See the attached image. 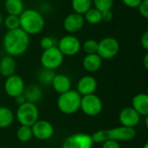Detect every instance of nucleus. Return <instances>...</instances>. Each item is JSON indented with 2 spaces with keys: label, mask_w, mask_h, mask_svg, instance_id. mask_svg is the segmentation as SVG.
Returning <instances> with one entry per match:
<instances>
[{
  "label": "nucleus",
  "mask_w": 148,
  "mask_h": 148,
  "mask_svg": "<svg viewBox=\"0 0 148 148\" xmlns=\"http://www.w3.org/2000/svg\"><path fill=\"white\" fill-rule=\"evenodd\" d=\"M3 48L8 56L12 57L23 55L30 44V37L20 28L7 30L3 37Z\"/></svg>",
  "instance_id": "1"
},
{
  "label": "nucleus",
  "mask_w": 148,
  "mask_h": 148,
  "mask_svg": "<svg viewBox=\"0 0 148 148\" xmlns=\"http://www.w3.org/2000/svg\"><path fill=\"white\" fill-rule=\"evenodd\" d=\"M20 29L29 36L41 33L45 27L43 15L37 10L26 9L19 16Z\"/></svg>",
  "instance_id": "2"
},
{
  "label": "nucleus",
  "mask_w": 148,
  "mask_h": 148,
  "mask_svg": "<svg viewBox=\"0 0 148 148\" xmlns=\"http://www.w3.org/2000/svg\"><path fill=\"white\" fill-rule=\"evenodd\" d=\"M135 128L126 127H116L111 129L99 130L91 135L94 143L100 144L106 140H116V141H130L136 136Z\"/></svg>",
  "instance_id": "3"
},
{
  "label": "nucleus",
  "mask_w": 148,
  "mask_h": 148,
  "mask_svg": "<svg viewBox=\"0 0 148 148\" xmlns=\"http://www.w3.org/2000/svg\"><path fill=\"white\" fill-rule=\"evenodd\" d=\"M81 99L82 96L76 90L70 89L59 95L57 98V108L64 114H74L80 110Z\"/></svg>",
  "instance_id": "4"
},
{
  "label": "nucleus",
  "mask_w": 148,
  "mask_h": 148,
  "mask_svg": "<svg viewBox=\"0 0 148 148\" xmlns=\"http://www.w3.org/2000/svg\"><path fill=\"white\" fill-rule=\"evenodd\" d=\"M15 118L20 125L31 127L39 120L38 108L36 104L26 101L17 107Z\"/></svg>",
  "instance_id": "5"
},
{
  "label": "nucleus",
  "mask_w": 148,
  "mask_h": 148,
  "mask_svg": "<svg viewBox=\"0 0 148 148\" xmlns=\"http://www.w3.org/2000/svg\"><path fill=\"white\" fill-rule=\"evenodd\" d=\"M63 61L64 56L59 50L57 46L43 50L40 57V62L42 68L53 71L60 68L63 63Z\"/></svg>",
  "instance_id": "6"
},
{
  "label": "nucleus",
  "mask_w": 148,
  "mask_h": 148,
  "mask_svg": "<svg viewBox=\"0 0 148 148\" xmlns=\"http://www.w3.org/2000/svg\"><path fill=\"white\" fill-rule=\"evenodd\" d=\"M80 109L82 113L89 117H95L99 115L103 109V103L101 99L95 95H88L82 96Z\"/></svg>",
  "instance_id": "7"
},
{
  "label": "nucleus",
  "mask_w": 148,
  "mask_h": 148,
  "mask_svg": "<svg viewBox=\"0 0 148 148\" xmlns=\"http://www.w3.org/2000/svg\"><path fill=\"white\" fill-rule=\"evenodd\" d=\"M120 51V43L117 39L112 36H106L98 42L97 55L102 60L114 58Z\"/></svg>",
  "instance_id": "8"
},
{
  "label": "nucleus",
  "mask_w": 148,
  "mask_h": 148,
  "mask_svg": "<svg viewBox=\"0 0 148 148\" xmlns=\"http://www.w3.org/2000/svg\"><path fill=\"white\" fill-rule=\"evenodd\" d=\"M56 46L64 56H74L82 49L80 39L72 34L65 35L60 38Z\"/></svg>",
  "instance_id": "9"
},
{
  "label": "nucleus",
  "mask_w": 148,
  "mask_h": 148,
  "mask_svg": "<svg viewBox=\"0 0 148 148\" xmlns=\"http://www.w3.org/2000/svg\"><path fill=\"white\" fill-rule=\"evenodd\" d=\"M94 144L90 134L76 133L68 136L63 140L62 148H93Z\"/></svg>",
  "instance_id": "10"
},
{
  "label": "nucleus",
  "mask_w": 148,
  "mask_h": 148,
  "mask_svg": "<svg viewBox=\"0 0 148 148\" xmlns=\"http://www.w3.org/2000/svg\"><path fill=\"white\" fill-rule=\"evenodd\" d=\"M30 127L33 137L38 140H48L51 139L55 134L53 125L46 120H38Z\"/></svg>",
  "instance_id": "11"
},
{
  "label": "nucleus",
  "mask_w": 148,
  "mask_h": 148,
  "mask_svg": "<svg viewBox=\"0 0 148 148\" xmlns=\"http://www.w3.org/2000/svg\"><path fill=\"white\" fill-rule=\"evenodd\" d=\"M3 88L4 92L8 96L11 98H16V96L23 94L25 84L23 79L20 75L14 74L6 78Z\"/></svg>",
  "instance_id": "12"
},
{
  "label": "nucleus",
  "mask_w": 148,
  "mask_h": 148,
  "mask_svg": "<svg viewBox=\"0 0 148 148\" xmlns=\"http://www.w3.org/2000/svg\"><path fill=\"white\" fill-rule=\"evenodd\" d=\"M85 23L86 22L82 15L73 12L65 16L62 22V26L65 31L73 35L82 29Z\"/></svg>",
  "instance_id": "13"
},
{
  "label": "nucleus",
  "mask_w": 148,
  "mask_h": 148,
  "mask_svg": "<svg viewBox=\"0 0 148 148\" xmlns=\"http://www.w3.org/2000/svg\"><path fill=\"white\" fill-rule=\"evenodd\" d=\"M140 117L141 116L132 107H127L120 112L119 121L122 127L134 128L140 123Z\"/></svg>",
  "instance_id": "14"
},
{
  "label": "nucleus",
  "mask_w": 148,
  "mask_h": 148,
  "mask_svg": "<svg viewBox=\"0 0 148 148\" xmlns=\"http://www.w3.org/2000/svg\"><path fill=\"white\" fill-rule=\"evenodd\" d=\"M97 81L90 75H84L81 77L76 85V91L81 95V96L94 94L97 89Z\"/></svg>",
  "instance_id": "15"
},
{
  "label": "nucleus",
  "mask_w": 148,
  "mask_h": 148,
  "mask_svg": "<svg viewBox=\"0 0 148 148\" xmlns=\"http://www.w3.org/2000/svg\"><path fill=\"white\" fill-rule=\"evenodd\" d=\"M51 86L56 93L61 95L71 89V80L64 74H56Z\"/></svg>",
  "instance_id": "16"
},
{
  "label": "nucleus",
  "mask_w": 148,
  "mask_h": 148,
  "mask_svg": "<svg viewBox=\"0 0 148 148\" xmlns=\"http://www.w3.org/2000/svg\"><path fill=\"white\" fill-rule=\"evenodd\" d=\"M132 108L140 115L148 116V95L145 93H140L132 99Z\"/></svg>",
  "instance_id": "17"
},
{
  "label": "nucleus",
  "mask_w": 148,
  "mask_h": 148,
  "mask_svg": "<svg viewBox=\"0 0 148 148\" xmlns=\"http://www.w3.org/2000/svg\"><path fill=\"white\" fill-rule=\"evenodd\" d=\"M102 65V59L95 54L86 55L82 60V67L88 73L97 72Z\"/></svg>",
  "instance_id": "18"
},
{
  "label": "nucleus",
  "mask_w": 148,
  "mask_h": 148,
  "mask_svg": "<svg viewBox=\"0 0 148 148\" xmlns=\"http://www.w3.org/2000/svg\"><path fill=\"white\" fill-rule=\"evenodd\" d=\"M16 69V62L14 57L4 56L0 59V75L7 78L15 74Z\"/></svg>",
  "instance_id": "19"
},
{
  "label": "nucleus",
  "mask_w": 148,
  "mask_h": 148,
  "mask_svg": "<svg viewBox=\"0 0 148 148\" xmlns=\"http://www.w3.org/2000/svg\"><path fill=\"white\" fill-rule=\"evenodd\" d=\"M23 95L26 101L36 104V102H39L41 101L42 97V90L37 85H30L28 88H24Z\"/></svg>",
  "instance_id": "20"
},
{
  "label": "nucleus",
  "mask_w": 148,
  "mask_h": 148,
  "mask_svg": "<svg viewBox=\"0 0 148 148\" xmlns=\"http://www.w3.org/2000/svg\"><path fill=\"white\" fill-rule=\"evenodd\" d=\"M4 10L8 15L20 16L21 13L25 10L23 0H5Z\"/></svg>",
  "instance_id": "21"
},
{
  "label": "nucleus",
  "mask_w": 148,
  "mask_h": 148,
  "mask_svg": "<svg viewBox=\"0 0 148 148\" xmlns=\"http://www.w3.org/2000/svg\"><path fill=\"white\" fill-rule=\"evenodd\" d=\"M15 121V114L7 107H0V128L10 127Z\"/></svg>",
  "instance_id": "22"
},
{
  "label": "nucleus",
  "mask_w": 148,
  "mask_h": 148,
  "mask_svg": "<svg viewBox=\"0 0 148 148\" xmlns=\"http://www.w3.org/2000/svg\"><path fill=\"white\" fill-rule=\"evenodd\" d=\"M71 7L75 13L83 16L93 7V0H71Z\"/></svg>",
  "instance_id": "23"
},
{
  "label": "nucleus",
  "mask_w": 148,
  "mask_h": 148,
  "mask_svg": "<svg viewBox=\"0 0 148 148\" xmlns=\"http://www.w3.org/2000/svg\"><path fill=\"white\" fill-rule=\"evenodd\" d=\"M85 22L91 25H96L102 22L101 20V12L97 9L92 7L83 15Z\"/></svg>",
  "instance_id": "24"
},
{
  "label": "nucleus",
  "mask_w": 148,
  "mask_h": 148,
  "mask_svg": "<svg viewBox=\"0 0 148 148\" xmlns=\"http://www.w3.org/2000/svg\"><path fill=\"white\" fill-rule=\"evenodd\" d=\"M16 134L17 140L23 143H26L29 141L33 137L31 127H27V126H22V125H20V127L17 128Z\"/></svg>",
  "instance_id": "25"
},
{
  "label": "nucleus",
  "mask_w": 148,
  "mask_h": 148,
  "mask_svg": "<svg viewBox=\"0 0 148 148\" xmlns=\"http://www.w3.org/2000/svg\"><path fill=\"white\" fill-rule=\"evenodd\" d=\"M55 75L56 74L53 70L42 68L37 74V79L40 82V83H42V85L49 86L51 85V82Z\"/></svg>",
  "instance_id": "26"
},
{
  "label": "nucleus",
  "mask_w": 148,
  "mask_h": 148,
  "mask_svg": "<svg viewBox=\"0 0 148 148\" xmlns=\"http://www.w3.org/2000/svg\"><path fill=\"white\" fill-rule=\"evenodd\" d=\"M3 23L7 30H12L20 28V21L19 16L15 15H7L5 18H3Z\"/></svg>",
  "instance_id": "27"
},
{
  "label": "nucleus",
  "mask_w": 148,
  "mask_h": 148,
  "mask_svg": "<svg viewBox=\"0 0 148 148\" xmlns=\"http://www.w3.org/2000/svg\"><path fill=\"white\" fill-rule=\"evenodd\" d=\"M114 0H93V7L101 12L111 10L114 7Z\"/></svg>",
  "instance_id": "28"
},
{
  "label": "nucleus",
  "mask_w": 148,
  "mask_h": 148,
  "mask_svg": "<svg viewBox=\"0 0 148 148\" xmlns=\"http://www.w3.org/2000/svg\"><path fill=\"white\" fill-rule=\"evenodd\" d=\"M97 49L98 41L95 39H88L82 44V49L86 53V55L97 53Z\"/></svg>",
  "instance_id": "29"
},
{
  "label": "nucleus",
  "mask_w": 148,
  "mask_h": 148,
  "mask_svg": "<svg viewBox=\"0 0 148 148\" xmlns=\"http://www.w3.org/2000/svg\"><path fill=\"white\" fill-rule=\"evenodd\" d=\"M56 45H57V42L53 36H43L40 40V47L42 48V50L50 49V48L55 47Z\"/></svg>",
  "instance_id": "30"
},
{
  "label": "nucleus",
  "mask_w": 148,
  "mask_h": 148,
  "mask_svg": "<svg viewBox=\"0 0 148 148\" xmlns=\"http://www.w3.org/2000/svg\"><path fill=\"white\" fill-rule=\"evenodd\" d=\"M137 9L139 10V12L141 16L146 19L148 18V0H143Z\"/></svg>",
  "instance_id": "31"
},
{
  "label": "nucleus",
  "mask_w": 148,
  "mask_h": 148,
  "mask_svg": "<svg viewBox=\"0 0 148 148\" xmlns=\"http://www.w3.org/2000/svg\"><path fill=\"white\" fill-rule=\"evenodd\" d=\"M122 3L130 9H137L143 0H121Z\"/></svg>",
  "instance_id": "32"
},
{
  "label": "nucleus",
  "mask_w": 148,
  "mask_h": 148,
  "mask_svg": "<svg viewBox=\"0 0 148 148\" xmlns=\"http://www.w3.org/2000/svg\"><path fill=\"white\" fill-rule=\"evenodd\" d=\"M102 144V148H121V145L116 140H106Z\"/></svg>",
  "instance_id": "33"
},
{
  "label": "nucleus",
  "mask_w": 148,
  "mask_h": 148,
  "mask_svg": "<svg viewBox=\"0 0 148 148\" xmlns=\"http://www.w3.org/2000/svg\"><path fill=\"white\" fill-rule=\"evenodd\" d=\"M113 18H114V13H113L112 10L101 12V20H102V22L108 23V22L112 21Z\"/></svg>",
  "instance_id": "34"
},
{
  "label": "nucleus",
  "mask_w": 148,
  "mask_h": 148,
  "mask_svg": "<svg viewBox=\"0 0 148 148\" xmlns=\"http://www.w3.org/2000/svg\"><path fill=\"white\" fill-rule=\"evenodd\" d=\"M140 44L144 49L148 50V31H145L140 37Z\"/></svg>",
  "instance_id": "35"
},
{
  "label": "nucleus",
  "mask_w": 148,
  "mask_h": 148,
  "mask_svg": "<svg viewBox=\"0 0 148 148\" xmlns=\"http://www.w3.org/2000/svg\"><path fill=\"white\" fill-rule=\"evenodd\" d=\"M14 99H15V102H16L18 106H20V105L23 104L24 102H26V100H25L23 95H20L16 96V97L14 98Z\"/></svg>",
  "instance_id": "36"
},
{
  "label": "nucleus",
  "mask_w": 148,
  "mask_h": 148,
  "mask_svg": "<svg viewBox=\"0 0 148 148\" xmlns=\"http://www.w3.org/2000/svg\"><path fill=\"white\" fill-rule=\"evenodd\" d=\"M143 64L146 69H148V53L145 54L144 59H143Z\"/></svg>",
  "instance_id": "37"
},
{
  "label": "nucleus",
  "mask_w": 148,
  "mask_h": 148,
  "mask_svg": "<svg viewBox=\"0 0 148 148\" xmlns=\"http://www.w3.org/2000/svg\"><path fill=\"white\" fill-rule=\"evenodd\" d=\"M3 22V15H2V13L0 12V26L2 25Z\"/></svg>",
  "instance_id": "38"
},
{
  "label": "nucleus",
  "mask_w": 148,
  "mask_h": 148,
  "mask_svg": "<svg viewBox=\"0 0 148 148\" xmlns=\"http://www.w3.org/2000/svg\"><path fill=\"white\" fill-rule=\"evenodd\" d=\"M142 148H148V143L147 142V143H145V145L143 146V147Z\"/></svg>",
  "instance_id": "39"
},
{
  "label": "nucleus",
  "mask_w": 148,
  "mask_h": 148,
  "mask_svg": "<svg viewBox=\"0 0 148 148\" xmlns=\"http://www.w3.org/2000/svg\"><path fill=\"white\" fill-rule=\"evenodd\" d=\"M0 148H8V147H0Z\"/></svg>",
  "instance_id": "40"
},
{
  "label": "nucleus",
  "mask_w": 148,
  "mask_h": 148,
  "mask_svg": "<svg viewBox=\"0 0 148 148\" xmlns=\"http://www.w3.org/2000/svg\"><path fill=\"white\" fill-rule=\"evenodd\" d=\"M0 2H1V0H0Z\"/></svg>",
  "instance_id": "41"
}]
</instances>
